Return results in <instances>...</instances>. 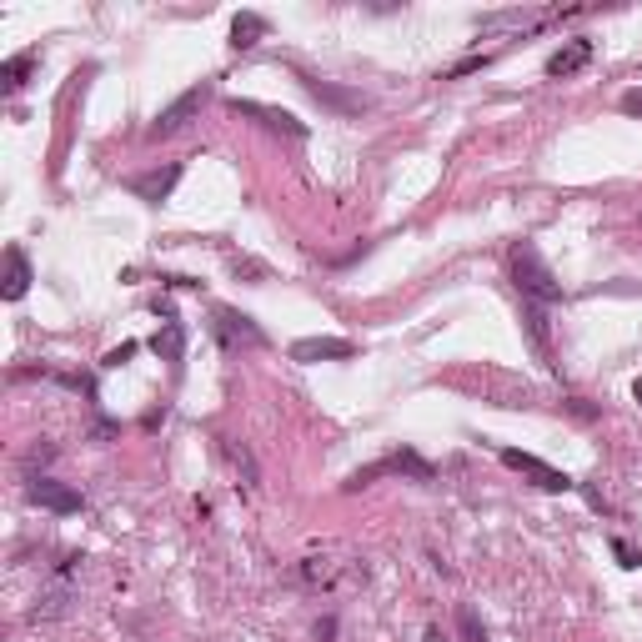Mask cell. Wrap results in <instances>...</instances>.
I'll use <instances>...</instances> for the list:
<instances>
[{
	"mask_svg": "<svg viewBox=\"0 0 642 642\" xmlns=\"http://www.w3.org/2000/svg\"><path fill=\"white\" fill-rule=\"evenodd\" d=\"M507 266H512V286L522 291L527 306H557L562 301V281L552 276V266L542 261V251L532 241H517L507 251Z\"/></svg>",
	"mask_w": 642,
	"mask_h": 642,
	"instance_id": "6da1fadb",
	"label": "cell"
},
{
	"mask_svg": "<svg viewBox=\"0 0 642 642\" xmlns=\"http://www.w3.org/2000/svg\"><path fill=\"white\" fill-rule=\"evenodd\" d=\"M211 91H216L211 81H196L191 91H181V96H176V101H171V106H166V111H161V116L146 126V141H166V136L186 131V121H196V116H201V106L211 101Z\"/></svg>",
	"mask_w": 642,
	"mask_h": 642,
	"instance_id": "7a4b0ae2",
	"label": "cell"
},
{
	"mask_svg": "<svg viewBox=\"0 0 642 642\" xmlns=\"http://www.w3.org/2000/svg\"><path fill=\"white\" fill-rule=\"evenodd\" d=\"M502 457V467H512V472H522V477H532L542 492H572L577 482L567 477V472H557V467H547L542 457H532V452H517V447H502L497 452Z\"/></svg>",
	"mask_w": 642,
	"mask_h": 642,
	"instance_id": "3957f363",
	"label": "cell"
},
{
	"mask_svg": "<svg viewBox=\"0 0 642 642\" xmlns=\"http://www.w3.org/2000/svg\"><path fill=\"white\" fill-rule=\"evenodd\" d=\"M387 472H407V477H417V482H432V467H427L417 452H392V457H382V462L352 472V477H347V492H357V487H367V482H377V477H387Z\"/></svg>",
	"mask_w": 642,
	"mask_h": 642,
	"instance_id": "277c9868",
	"label": "cell"
},
{
	"mask_svg": "<svg viewBox=\"0 0 642 642\" xmlns=\"http://www.w3.org/2000/svg\"><path fill=\"white\" fill-rule=\"evenodd\" d=\"M26 497H31L36 507L56 512V517H71V512H81V507H86V497H81L76 487L56 482V477H31V482H26Z\"/></svg>",
	"mask_w": 642,
	"mask_h": 642,
	"instance_id": "5b68a950",
	"label": "cell"
},
{
	"mask_svg": "<svg viewBox=\"0 0 642 642\" xmlns=\"http://www.w3.org/2000/svg\"><path fill=\"white\" fill-rule=\"evenodd\" d=\"M216 337H221L226 352H236V347H266V332L256 327L246 311H231V306L216 311Z\"/></svg>",
	"mask_w": 642,
	"mask_h": 642,
	"instance_id": "8992f818",
	"label": "cell"
},
{
	"mask_svg": "<svg viewBox=\"0 0 642 642\" xmlns=\"http://www.w3.org/2000/svg\"><path fill=\"white\" fill-rule=\"evenodd\" d=\"M347 357H357V342H347V337H301V342H291V362H301V367L347 362Z\"/></svg>",
	"mask_w": 642,
	"mask_h": 642,
	"instance_id": "52a82bcc",
	"label": "cell"
},
{
	"mask_svg": "<svg viewBox=\"0 0 642 642\" xmlns=\"http://www.w3.org/2000/svg\"><path fill=\"white\" fill-rule=\"evenodd\" d=\"M176 181H181V161H166V166H151V171L131 176L126 186H131V196H141V201L161 206V201H166V196L176 191Z\"/></svg>",
	"mask_w": 642,
	"mask_h": 642,
	"instance_id": "ba28073f",
	"label": "cell"
},
{
	"mask_svg": "<svg viewBox=\"0 0 642 642\" xmlns=\"http://www.w3.org/2000/svg\"><path fill=\"white\" fill-rule=\"evenodd\" d=\"M236 116H256L266 131H281V136H291V141H301L306 136V121H296L291 111H276V106H261V101H226Z\"/></svg>",
	"mask_w": 642,
	"mask_h": 642,
	"instance_id": "9c48e42d",
	"label": "cell"
},
{
	"mask_svg": "<svg viewBox=\"0 0 642 642\" xmlns=\"http://www.w3.org/2000/svg\"><path fill=\"white\" fill-rule=\"evenodd\" d=\"M321 106H332V111H342V116H362L367 111V96H357V91H342V86H332V81H316V76H296Z\"/></svg>",
	"mask_w": 642,
	"mask_h": 642,
	"instance_id": "30bf717a",
	"label": "cell"
},
{
	"mask_svg": "<svg viewBox=\"0 0 642 642\" xmlns=\"http://www.w3.org/2000/svg\"><path fill=\"white\" fill-rule=\"evenodd\" d=\"M592 61V41L587 36H577V41H567V46H557L552 56H547V81H562V76H577L582 66Z\"/></svg>",
	"mask_w": 642,
	"mask_h": 642,
	"instance_id": "8fae6325",
	"label": "cell"
},
{
	"mask_svg": "<svg viewBox=\"0 0 642 642\" xmlns=\"http://www.w3.org/2000/svg\"><path fill=\"white\" fill-rule=\"evenodd\" d=\"M31 291V261L21 246H6V281H0V296L6 301H21Z\"/></svg>",
	"mask_w": 642,
	"mask_h": 642,
	"instance_id": "7c38bea8",
	"label": "cell"
},
{
	"mask_svg": "<svg viewBox=\"0 0 642 642\" xmlns=\"http://www.w3.org/2000/svg\"><path fill=\"white\" fill-rule=\"evenodd\" d=\"M552 11H497V16H482L477 31L482 36H497V31H527V26H542Z\"/></svg>",
	"mask_w": 642,
	"mask_h": 642,
	"instance_id": "4fadbf2b",
	"label": "cell"
},
{
	"mask_svg": "<svg viewBox=\"0 0 642 642\" xmlns=\"http://www.w3.org/2000/svg\"><path fill=\"white\" fill-rule=\"evenodd\" d=\"M151 352H156L161 362L181 367V352H186V332H181V321H176V316H166V327L151 337Z\"/></svg>",
	"mask_w": 642,
	"mask_h": 642,
	"instance_id": "5bb4252c",
	"label": "cell"
},
{
	"mask_svg": "<svg viewBox=\"0 0 642 642\" xmlns=\"http://www.w3.org/2000/svg\"><path fill=\"white\" fill-rule=\"evenodd\" d=\"M36 61H41L36 51H21V56H11L6 66H0V91H6V96H16V91L26 86V76L36 71Z\"/></svg>",
	"mask_w": 642,
	"mask_h": 642,
	"instance_id": "9a60e30c",
	"label": "cell"
},
{
	"mask_svg": "<svg viewBox=\"0 0 642 642\" xmlns=\"http://www.w3.org/2000/svg\"><path fill=\"white\" fill-rule=\"evenodd\" d=\"M261 36H266V16H256V11H241V16L231 21V51H251Z\"/></svg>",
	"mask_w": 642,
	"mask_h": 642,
	"instance_id": "2e32d148",
	"label": "cell"
},
{
	"mask_svg": "<svg viewBox=\"0 0 642 642\" xmlns=\"http://www.w3.org/2000/svg\"><path fill=\"white\" fill-rule=\"evenodd\" d=\"M462 632H467V642H487V632H482V622H477L472 607H462Z\"/></svg>",
	"mask_w": 642,
	"mask_h": 642,
	"instance_id": "e0dca14e",
	"label": "cell"
},
{
	"mask_svg": "<svg viewBox=\"0 0 642 642\" xmlns=\"http://www.w3.org/2000/svg\"><path fill=\"white\" fill-rule=\"evenodd\" d=\"M612 552L622 557V567H637V562H642V552H637V547H627L622 537H612Z\"/></svg>",
	"mask_w": 642,
	"mask_h": 642,
	"instance_id": "ac0fdd59",
	"label": "cell"
},
{
	"mask_svg": "<svg viewBox=\"0 0 642 642\" xmlns=\"http://www.w3.org/2000/svg\"><path fill=\"white\" fill-rule=\"evenodd\" d=\"M627 116H642V86H632V91H622V101H617Z\"/></svg>",
	"mask_w": 642,
	"mask_h": 642,
	"instance_id": "d6986e66",
	"label": "cell"
},
{
	"mask_svg": "<svg viewBox=\"0 0 642 642\" xmlns=\"http://www.w3.org/2000/svg\"><path fill=\"white\" fill-rule=\"evenodd\" d=\"M136 357V342H121L116 352H106V367H121V362H131Z\"/></svg>",
	"mask_w": 642,
	"mask_h": 642,
	"instance_id": "ffe728a7",
	"label": "cell"
},
{
	"mask_svg": "<svg viewBox=\"0 0 642 642\" xmlns=\"http://www.w3.org/2000/svg\"><path fill=\"white\" fill-rule=\"evenodd\" d=\"M311 637H316V642H332V637H337V617H321Z\"/></svg>",
	"mask_w": 642,
	"mask_h": 642,
	"instance_id": "44dd1931",
	"label": "cell"
},
{
	"mask_svg": "<svg viewBox=\"0 0 642 642\" xmlns=\"http://www.w3.org/2000/svg\"><path fill=\"white\" fill-rule=\"evenodd\" d=\"M632 397H637V402H642V377H637V382H632Z\"/></svg>",
	"mask_w": 642,
	"mask_h": 642,
	"instance_id": "7402d4cb",
	"label": "cell"
}]
</instances>
